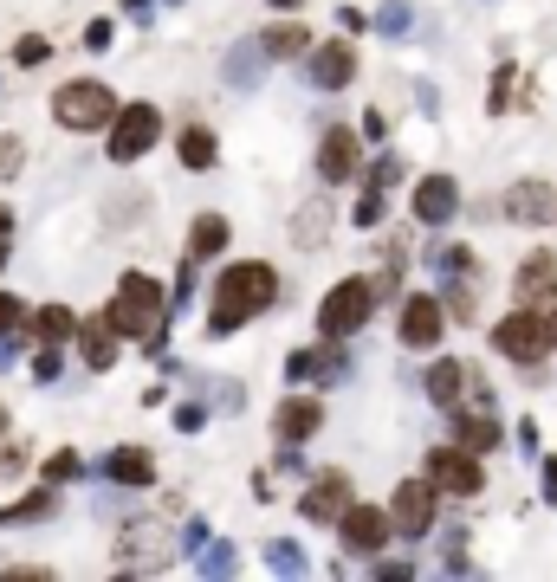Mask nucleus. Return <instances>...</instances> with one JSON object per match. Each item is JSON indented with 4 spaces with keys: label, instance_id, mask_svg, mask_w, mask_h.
<instances>
[{
    "label": "nucleus",
    "instance_id": "1",
    "mask_svg": "<svg viewBox=\"0 0 557 582\" xmlns=\"http://www.w3.org/2000/svg\"><path fill=\"white\" fill-rule=\"evenodd\" d=\"M279 298V272L260 266V259H240V266L221 272L214 285V304H208V337H234L247 317H260L266 304Z\"/></svg>",
    "mask_w": 557,
    "mask_h": 582
},
{
    "label": "nucleus",
    "instance_id": "2",
    "mask_svg": "<svg viewBox=\"0 0 557 582\" xmlns=\"http://www.w3.org/2000/svg\"><path fill=\"white\" fill-rule=\"evenodd\" d=\"M111 337H143V343H162V285L143 279V272H130L124 285H117V298L104 304L98 317Z\"/></svg>",
    "mask_w": 557,
    "mask_h": 582
},
{
    "label": "nucleus",
    "instance_id": "3",
    "mask_svg": "<svg viewBox=\"0 0 557 582\" xmlns=\"http://www.w3.org/2000/svg\"><path fill=\"white\" fill-rule=\"evenodd\" d=\"M376 298H383V291H376V279H344V285H331V298L318 304V330L324 337H357L363 324H370V311H376Z\"/></svg>",
    "mask_w": 557,
    "mask_h": 582
},
{
    "label": "nucleus",
    "instance_id": "4",
    "mask_svg": "<svg viewBox=\"0 0 557 582\" xmlns=\"http://www.w3.org/2000/svg\"><path fill=\"white\" fill-rule=\"evenodd\" d=\"M52 117H59V130H111L117 97H111V85H98V78H78V85H59Z\"/></svg>",
    "mask_w": 557,
    "mask_h": 582
},
{
    "label": "nucleus",
    "instance_id": "5",
    "mask_svg": "<svg viewBox=\"0 0 557 582\" xmlns=\"http://www.w3.org/2000/svg\"><path fill=\"white\" fill-rule=\"evenodd\" d=\"M493 350L512 356V363H545L551 324L538 311H512V317H499V324H493Z\"/></svg>",
    "mask_w": 557,
    "mask_h": 582
},
{
    "label": "nucleus",
    "instance_id": "6",
    "mask_svg": "<svg viewBox=\"0 0 557 582\" xmlns=\"http://www.w3.org/2000/svg\"><path fill=\"white\" fill-rule=\"evenodd\" d=\"M156 136H162L156 104H124L111 117V162H137L143 149H156Z\"/></svg>",
    "mask_w": 557,
    "mask_h": 582
},
{
    "label": "nucleus",
    "instance_id": "7",
    "mask_svg": "<svg viewBox=\"0 0 557 582\" xmlns=\"http://www.w3.org/2000/svg\"><path fill=\"white\" fill-rule=\"evenodd\" d=\"M428 479H434V492H454V498H473L486 485L480 460H473L467 447H434L428 453Z\"/></svg>",
    "mask_w": 557,
    "mask_h": 582
},
{
    "label": "nucleus",
    "instance_id": "8",
    "mask_svg": "<svg viewBox=\"0 0 557 582\" xmlns=\"http://www.w3.org/2000/svg\"><path fill=\"white\" fill-rule=\"evenodd\" d=\"M337 531H344V550L350 557H376V550L389 544V531H396V518L376 505H350L344 518H337Z\"/></svg>",
    "mask_w": 557,
    "mask_h": 582
},
{
    "label": "nucleus",
    "instance_id": "9",
    "mask_svg": "<svg viewBox=\"0 0 557 582\" xmlns=\"http://www.w3.org/2000/svg\"><path fill=\"white\" fill-rule=\"evenodd\" d=\"M389 518H396V531L421 537L434 524V479H402L396 498H389Z\"/></svg>",
    "mask_w": 557,
    "mask_h": 582
},
{
    "label": "nucleus",
    "instance_id": "10",
    "mask_svg": "<svg viewBox=\"0 0 557 582\" xmlns=\"http://www.w3.org/2000/svg\"><path fill=\"white\" fill-rule=\"evenodd\" d=\"M441 330H447V304L441 298H428V291H421V298L402 304V343H409V350H434V343H441Z\"/></svg>",
    "mask_w": 557,
    "mask_h": 582
},
{
    "label": "nucleus",
    "instance_id": "11",
    "mask_svg": "<svg viewBox=\"0 0 557 582\" xmlns=\"http://www.w3.org/2000/svg\"><path fill=\"white\" fill-rule=\"evenodd\" d=\"M305 78L318 91H344L350 78H357V52L344 46V39H331V46H311V59H305Z\"/></svg>",
    "mask_w": 557,
    "mask_h": 582
},
{
    "label": "nucleus",
    "instance_id": "12",
    "mask_svg": "<svg viewBox=\"0 0 557 582\" xmlns=\"http://www.w3.org/2000/svg\"><path fill=\"white\" fill-rule=\"evenodd\" d=\"M344 511H350V479L344 473H318L311 492H305V518L311 524H337Z\"/></svg>",
    "mask_w": 557,
    "mask_h": 582
},
{
    "label": "nucleus",
    "instance_id": "13",
    "mask_svg": "<svg viewBox=\"0 0 557 582\" xmlns=\"http://www.w3.org/2000/svg\"><path fill=\"white\" fill-rule=\"evenodd\" d=\"M285 376H292V382H331V376H344V343L324 337V350H292V356H285Z\"/></svg>",
    "mask_w": 557,
    "mask_h": 582
},
{
    "label": "nucleus",
    "instance_id": "14",
    "mask_svg": "<svg viewBox=\"0 0 557 582\" xmlns=\"http://www.w3.org/2000/svg\"><path fill=\"white\" fill-rule=\"evenodd\" d=\"M324 427V408L311 395H292V401H279V414H273V434L285 440V447H298V440H311Z\"/></svg>",
    "mask_w": 557,
    "mask_h": 582
},
{
    "label": "nucleus",
    "instance_id": "15",
    "mask_svg": "<svg viewBox=\"0 0 557 582\" xmlns=\"http://www.w3.org/2000/svg\"><path fill=\"white\" fill-rule=\"evenodd\" d=\"M318 175L324 182H350L357 175V130H324V143H318Z\"/></svg>",
    "mask_w": 557,
    "mask_h": 582
},
{
    "label": "nucleus",
    "instance_id": "16",
    "mask_svg": "<svg viewBox=\"0 0 557 582\" xmlns=\"http://www.w3.org/2000/svg\"><path fill=\"white\" fill-rule=\"evenodd\" d=\"M454 207H460V188L447 182V175H428V182L415 188V220H421V227H447Z\"/></svg>",
    "mask_w": 557,
    "mask_h": 582
},
{
    "label": "nucleus",
    "instance_id": "17",
    "mask_svg": "<svg viewBox=\"0 0 557 582\" xmlns=\"http://www.w3.org/2000/svg\"><path fill=\"white\" fill-rule=\"evenodd\" d=\"M506 214H512V220H525V227H545V220L557 214V194H551L545 182H512Z\"/></svg>",
    "mask_w": 557,
    "mask_h": 582
},
{
    "label": "nucleus",
    "instance_id": "18",
    "mask_svg": "<svg viewBox=\"0 0 557 582\" xmlns=\"http://www.w3.org/2000/svg\"><path fill=\"white\" fill-rule=\"evenodd\" d=\"M512 291H519L525 304H551L557 298V253H532L519 266V285H512Z\"/></svg>",
    "mask_w": 557,
    "mask_h": 582
},
{
    "label": "nucleus",
    "instance_id": "19",
    "mask_svg": "<svg viewBox=\"0 0 557 582\" xmlns=\"http://www.w3.org/2000/svg\"><path fill=\"white\" fill-rule=\"evenodd\" d=\"M454 440L467 453H493L499 447V421H493V408H473V414H460L454 408Z\"/></svg>",
    "mask_w": 557,
    "mask_h": 582
},
{
    "label": "nucleus",
    "instance_id": "20",
    "mask_svg": "<svg viewBox=\"0 0 557 582\" xmlns=\"http://www.w3.org/2000/svg\"><path fill=\"white\" fill-rule=\"evenodd\" d=\"M467 382H473V369H467V363H434L421 388H428V401H434V408H460Z\"/></svg>",
    "mask_w": 557,
    "mask_h": 582
},
{
    "label": "nucleus",
    "instance_id": "21",
    "mask_svg": "<svg viewBox=\"0 0 557 582\" xmlns=\"http://www.w3.org/2000/svg\"><path fill=\"white\" fill-rule=\"evenodd\" d=\"M266 59H273V52H266V39H240V46L227 52V78H234V85H260Z\"/></svg>",
    "mask_w": 557,
    "mask_h": 582
},
{
    "label": "nucleus",
    "instance_id": "22",
    "mask_svg": "<svg viewBox=\"0 0 557 582\" xmlns=\"http://www.w3.org/2000/svg\"><path fill=\"white\" fill-rule=\"evenodd\" d=\"M104 479H117V485H149V479H156V466H149L143 447H117L111 460H104Z\"/></svg>",
    "mask_w": 557,
    "mask_h": 582
},
{
    "label": "nucleus",
    "instance_id": "23",
    "mask_svg": "<svg viewBox=\"0 0 557 582\" xmlns=\"http://www.w3.org/2000/svg\"><path fill=\"white\" fill-rule=\"evenodd\" d=\"M227 246V220L221 214H201L195 227H188V259H214Z\"/></svg>",
    "mask_w": 557,
    "mask_h": 582
},
{
    "label": "nucleus",
    "instance_id": "24",
    "mask_svg": "<svg viewBox=\"0 0 557 582\" xmlns=\"http://www.w3.org/2000/svg\"><path fill=\"white\" fill-rule=\"evenodd\" d=\"M33 330H39V343H65L78 330V317L65 311V304H39V311H33Z\"/></svg>",
    "mask_w": 557,
    "mask_h": 582
},
{
    "label": "nucleus",
    "instance_id": "25",
    "mask_svg": "<svg viewBox=\"0 0 557 582\" xmlns=\"http://www.w3.org/2000/svg\"><path fill=\"white\" fill-rule=\"evenodd\" d=\"M85 363H91V369H111V363H117V343H111V330H104L98 317L85 324Z\"/></svg>",
    "mask_w": 557,
    "mask_h": 582
},
{
    "label": "nucleus",
    "instance_id": "26",
    "mask_svg": "<svg viewBox=\"0 0 557 582\" xmlns=\"http://www.w3.org/2000/svg\"><path fill=\"white\" fill-rule=\"evenodd\" d=\"M266 52H273V59H298V52H305V26H266Z\"/></svg>",
    "mask_w": 557,
    "mask_h": 582
},
{
    "label": "nucleus",
    "instance_id": "27",
    "mask_svg": "<svg viewBox=\"0 0 557 582\" xmlns=\"http://www.w3.org/2000/svg\"><path fill=\"white\" fill-rule=\"evenodd\" d=\"M182 162H188V169H208V162H214V130H201V123L182 130Z\"/></svg>",
    "mask_w": 557,
    "mask_h": 582
},
{
    "label": "nucleus",
    "instance_id": "28",
    "mask_svg": "<svg viewBox=\"0 0 557 582\" xmlns=\"http://www.w3.org/2000/svg\"><path fill=\"white\" fill-rule=\"evenodd\" d=\"M46 511H52V492H33V498H20V505L0 511V524H33V518H46Z\"/></svg>",
    "mask_w": 557,
    "mask_h": 582
},
{
    "label": "nucleus",
    "instance_id": "29",
    "mask_svg": "<svg viewBox=\"0 0 557 582\" xmlns=\"http://www.w3.org/2000/svg\"><path fill=\"white\" fill-rule=\"evenodd\" d=\"M266 563H273L279 576H298V570H305V557H298V544H273V550H266Z\"/></svg>",
    "mask_w": 557,
    "mask_h": 582
},
{
    "label": "nucleus",
    "instance_id": "30",
    "mask_svg": "<svg viewBox=\"0 0 557 582\" xmlns=\"http://www.w3.org/2000/svg\"><path fill=\"white\" fill-rule=\"evenodd\" d=\"M434 266H441V272H473V253H467V246H441Z\"/></svg>",
    "mask_w": 557,
    "mask_h": 582
},
{
    "label": "nucleus",
    "instance_id": "31",
    "mask_svg": "<svg viewBox=\"0 0 557 582\" xmlns=\"http://www.w3.org/2000/svg\"><path fill=\"white\" fill-rule=\"evenodd\" d=\"M20 156H26V149L13 143V136H0V182H13V175H20Z\"/></svg>",
    "mask_w": 557,
    "mask_h": 582
},
{
    "label": "nucleus",
    "instance_id": "32",
    "mask_svg": "<svg viewBox=\"0 0 557 582\" xmlns=\"http://www.w3.org/2000/svg\"><path fill=\"white\" fill-rule=\"evenodd\" d=\"M376 26H383V33H409V7H402V0H389V7L376 13Z\"/></svg>",
    "mask_w": 557,
    "mask_h": 582
},
{
    "label": "nucleus",
    "instance_id": "33",
    "mask_svg": "<svg viewBox=\"0 0 557 582\" xmlns=\"http://www.w3.org/2000/svg\"><path fill=\"white\" fill-rule=\"evenodd\" d=\"M33 376H39V382H59V350H52V343H39V356H33Z\"/></svg>",
    "mask_w": 557,
    "mask_h": 582
},
{
    "label": "nucleus",
    "instance_id": "34",
    "mask_svg": "<svg viewBox=\"0 0 557 582\" xmlns=\"http://www.w3.org/2000/svg\"><path fill=\"white\" fill-rule=\"evenodd\" d=\"M376 220H383V188H370L357 201V227H376Z\"/></svg>",
    "mask_w": 557,
    "mask_h": 582
},
{
    "label": "nucleus",
    "instance_id": "35",
    "mask_svg": "<svg viewBox=\"0 0 557 582\" xmlns=\"http://www.w3.org/2000/svg\"><path fill=\"white\" fill-rule=\"evenodd\" d=\"M46 52H52L46 39H39V33H26L20 46H13V59H20V65H39V59H46Z\"/></svg>",
    "mask_w": 557,
    "mask_h": 582
},
{
    "label": "nucleus",
    "instance_id": "36",
    "mask_svg": "<svg viewBox=\"0 0 557 582\" xmlns=\"http://www.w3.org/2000/svg\"><path fill=\"white\" fill-rule=\"evenodd\" d=\"M46 479H52V485H65V479H78V453H52V466H46Z\"/></svg>",
    "mask_w": 557,
    "mask_h": 582
},
{
    "label": "nucleus",
    "instance_id": "37",
    "mask_svg": "<svg viewBox=\"0 0 557 582\" xmlns=\"http://www.w3.org/2000/svg\"><path fill=\"white\" fill-rule=\"evenodd\" d=\"M201 421H208V408H201V401H182V408H175V427H182V434H195Z\"/></svg>",
    "mask_w": 557,
    "mask_h": 582
},
{
    "label": "nucleus",
    "instance_id": "38",
    "mask_svg": "<svg viewBox=\"0 0 557 582\" xmlns=\"http://www.w3.org/2000/svg\"><path fill=\"white\" fill-rule=\"evenodd\" d=\"M26 324V304L20 298H7V291H0V330H20Z\"/></svg>",
    "mask_w": 557,
    "mask_h": 582
},
{
    "label": "nucleus",
    "instance_id": "39",
    "mask_svg": "<svg viewBox=\"0 0 557 582\" xmlns=\"http://www.w3.org/2000/svg\"><path fill=\"white\" fill-rule=\"evenodd\" d=\"M201 570H208V576H227V570H234V550H227V544H214L208 557H201Z\"/></svg>",
    "mask_w": 557,
    "mask_h": 582
},
{
    "label": "nucleus",
    "instance_id": "40",
    "mask_svg": "<svg viewBox=\"0 0 557 582\" xmlns=\"http://www.w3.org/2000/svg\"><path fill=\"white\" fill-rule=\"evenodd\" d=\"M396 175H402V162H396V156H383V162H376V169H370V188H389V182H396Z\"/></svg>",
    "mask_w": 557,
    "mask_h": 582
},
{
    "label": "nucleus",
    "instance_id": "41",
    "mask_svg": "<svg viewBox=\"0 0 557 582\" xmlns=\"http://www.w3.org/2000/svg\"><path fill=\"white\" fill-rule=\"evenodd\" d=\"M85 46H91V52L111 46V20H91V26H85Z\"/></svg>",
    "mask_w": 557,
    "mask_h": 582
},
{
    "label": "nucleus",
    "instance_id": "42",
    "mask_svg": "<svg viewBox=\"0 0 557 582\" xmlns=\"http://www.w3.org/2000/svg\"><path fill=\"white\" fill-rule=\"evenodd\" d=\"M447 311L467 317V311H473V291H467V285H447Z\"/></svg>",
    "mask_w": 557,
    "mask_h": 582
},
{
    "label": "nucleus",
    "instance_id": "43",
    "mask_svg": "<svg viewBox=\"0 0 557 582\" xmlns=\"http://www.w3.org/2000/svg\"><path fill=\"white\" fill-rule=\"evenodd\" d=\"M376 576H383V582H409L415 563H376Z\"/></svg>",
    "mask_w": 557,
    "mask_h": 582
},
{
    "label": "nucleus",
    "instance_id": "44",
    "mask_svg": "<svg viewBox=\"0 0 557 582\" xmlns=\"http://www.w3.org/2000/svg\"><path fill=\"white\" fill-rule=\"evenodd\" d=\"M512 78H519V72L506 65V72H499V85H493V110H506V97H512Z\"/></svg>",
    "mask_w": 557,
    "mask_h": 582
},
{
    "label": "nucleus",
    "instance_id": "45",
    "mask_svg": "<svg viewBox=\"0 0 557 582\" xmlns=\"http://www.w3.org/2000/svg\"><path fill=\"white\" fill-rule=\"evenodd\" d=\"M545 498H557V460H545Z\"/></svg>",
    "mask_w": 557,
    "mask_h": 582
},
{
    "label": "nucleus",
    "instance_id": "46",
    "mask_svg": "<svg viewBox=\"0 0 557 582\" xmlns=\"http://www.w3.org/2000/svg\"><path fill=\"white\" fill-rule=\"evenodd\" d=\"M13 363V343H7V330H0V369H7Z\"/></svg>",
    "mask_w": 557,
    "mask_h": 582
},
{
    "label": "nucleus",
    "instance_id": "47",
    "mask_svg": "<svg viewBox=\"0 0 557 582\" xmlns=\"http://www.w3.org/2000/svg\"><path fill=\"white\" fill-rule=\"evenodd\" d=\"M7 227H13V214H7V207H0V233H7Z\"/></svg>",
    "mask_w": 557,
    "mask_h": 582
},
{
    "label": "nucleus",
    "instance_id": "48",
    "mask_svg": "<svg viewBox=\"0 0 557 582\" xmlns=\"http://www.w3.org/2000/svg\"><path fill=\"white\" fill-rule=\"evenodd\" d=\"M551 350H557V311H551Z\"/></svg>",
    "mask_w": 557,
    "mask_h": 582
},
{
    "label": "nucleus",
    "instance_id": "49",
    "mask_svg": "<svg viewBox=\"0 0 557 582\" xmlns=\"http://www.w3.org/2000/svg\"><path fill=\"white\" fill-rule=\"evenodd\" d=\"M0 266H7V246H0Z\"/></svg>",
    "mask_w": 557,
    "mask_h": 582
},
{
    "label": "nucleus",
    "instance_id": "50",
    "mask_svg": "<svg viewBox=\"0 0 557 582\" xmlns=\"http://www.w3.org/2000/svg\"><path fill=\"white\" fill-rule=\"evenodd\" d=\"M279 7H298V0H279Z\"/></svg>",
    "mask_w": 557,
    "mask_h": 582
}]
</instances>
